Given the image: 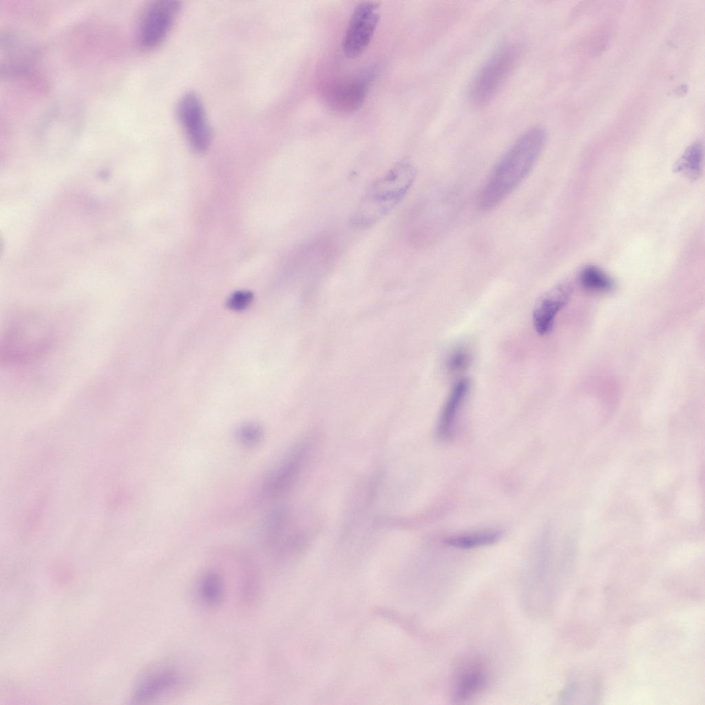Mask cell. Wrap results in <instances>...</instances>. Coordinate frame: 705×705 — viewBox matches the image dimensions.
<instances>
[{
	"label": "cell",
	"mask_w": 705,
	"mask_h": 705,
	"mask_svg": "<svg viewBox=\"0 0 705 705\" xmlns=\"http://www.w3.org/2000/svg\"><path fill=\"white\" fill-rule=\"evenodd\" d=\"M520 48L512 42L498 47L474 77L469 90L472 102L477 105L488 103L498 92L516 65Z\"/></svg>",
	"instance_id": "obj_4"
},
{
	"label": "cell",
	"mask_w": 705,
	"mask_h": 705,
	"mask_svg": "<svg viewBox=\"0 0 705 705\" xmlns=\"http://www.w3.org/2000/svg\"><path fill=\"white\" fill-rule=\"evenodd\" d=\"M547 140L545 129L536 125L525 131L492 169L478 198V206L488 211L505 200L530 173Z\"/></svg>",
	"instance_id": "obj_1"
},
{
	"label": "cell",
	"mask_w": 705,
	"mask_h": 705,
	"mask_svg": "<svg viewBox=\"0 0 705 705\" xmlns=\"http://www.w3.org/2000/svg\"><path fill=\"white\" fill-rule=\"evenodd\" d=\"M263 436L262 427L255 422H246L242 424L236 431L238 441L246 447H253L258 444Z\"/></svg>",
	"instance_id": "obj_19"
},
{
	"label": "cell",
	"mask_w": 705,
	"mask_h": 705,
	"mask_svg": "<svg viewBox=\"0 0 705 705\" xmlns=\"http://www.w3.org/2000/svg\"><path fill=\"white\" fill-rule=\"evenodd\" d=\"M198 594L206 606L217 607L225 599L226 587L222 575L215 570H207L200 577L198 582Z\"/></svg>",
	"instance_id": "obj_15"
},
{
	"label": "cell",
	"mask_w": 705,
	"mask_h": 705,
	"mask_svg": "<svg viewBox=\"0 0 705 705\" xmlns=\"http://www.w3.org/2000/svg\"><path fill=\"white\" fill-rule=\"evenodd\" d=\"M571 291L569 284L562 282L538 299L533 311L532 320L534 328L540 335H548L552 330L556 317L569 302Z\"/></svg>",
	"instance_id": "obj_10"
},
{
	"label": "cell",
	"mask_w": 705,
	"mask_h": 705,
	"mask_svg": "<svg viewBox=\"0 0 705 705\" xmlns=\"http://www.w3.org/2000/svg\"><path fill=\"white\" fill-rule=\"evenodd\" d=\"M487 684V676L483 665L471 662L460 669L454 687V699L458 702L468 700L479 694Z\"/></svg>",
	"instance_id": "obj_13"
},
{
	"label": "cell",
	"mask_w": 705,
	"mask_h": 705,
	"mask_svg": "<svg viewBox=\"0 0 705 705\" xmlns=\"http://www.w3.org/2000/svg\"><path fill=\"white\" fill-rule=\"evenodd\" d=\"M703 147L701 143L691 144L674 165V171L689 179L698 178L702 171Z\"/></svg>",
	"instance_id": "obj_16"
},
{
	"label": "cell",
	"mask_w": 705,
	"mask_h": 705,
	"mask_svg": "<svg viewBox=\"0 0 705 705\" xmlns=\"http://www.w3.org/2000/svg\"><path fill=\"white\" fill-rule=\"evenodd\" d=\"M189 671L175 660L162 662L149 671L138 685L135 698L149 701L181 693L190 681Z\"/></svg>",
	"instance_id": "obj_5"
},
{
	"label": "cell",
	"mask_w": 705,
	"mask_h": 705,
	"mask_svg": "<svg viewBox=\"0 0 705 705\" xmlns=\"http://www.w3.org/2000/svg\"><path fill=\"white\" fill-rule=\"evenodd\" d=\"M299 453L291 454L264 481L262 493L266 498H276L291 486L299 465Z\"/></svg>",
	"instance_id": "obj_14"
},
{
	"label": "cell",
	"mask_w": 705,
	"mask_h": 705,
	"mask_svg": "<svg viewBox=\"0 0 705 705\" xmlns=\"http://www.w3.org/2000/svg\"><path fill=\"white\" fill-rule=\"evenodd\" d=\"M180 8V2L175 0H156L151 3L138 25L140 45L150 49L160 44L169 32Z\"/></svg>",
	"instance_id": "obj_7"
},
{
	"label": "cell",
	"mask_w": 705,
	"mask_h": 705,
	"mask_svg": "<svg viewBox=\"0 0 705 705\" xmlns=\"http://www.w3.org/2000/svg\"><path fill=\"white\" fill-rule=\"evenodd\" d=\"M470 359V354L467 350L458 348L449 355L446 361V367L450 372H458L467 367Z\"/></svg>",
	"instance_id": "obj_20"
},
{
	"label": "cell",
	"mask_w": 705,
	"mask_h": 705,
	"mask_svg": "<svg viewBox=\"0 0 705 705\" xmlns=\"http://www.w3.org/2000/svg\"><path fill=\"white\" fill-rule=\"evenodd\" d=\"M177 114L191 148L197 153L207 150L212 131L198 96L191 92L185 94L179 101Z\"/></svg>",
	"instance_id": "obj_8"
},
{
	"label": "cell",
	"mask_w": 705,
	"mask_h": 705,
	"mask_svg": "<svg viewBox=\"0 0 705 705\" xmlns=\"http://www.w3.org/2000/svg\"><path fill=\"white\" fill-rule=\"evenodd\" d=\"M417 175L415 167L402 160L368 187L350 218L357 229L370 227L389 213L405 196Z\"/></svg>",
	"instance_id": "obj_2"
},
{
	"label": "cell",
	"mask_w": 705,
	"mask_h": 705,
	"mask_svg": "<svg viewBox=\"0 0 705 705\" xmlns=\"http://www.w3.org/2000/svg\"><path fill=\"white\" fill-rule=\"evenodd\" d=\"M253 294L248 291H238L233 293L228 299L227 306L233 311H242L251 302Z\"/></svg>",
	"instance_id": "obj_21"
},
{
	"label": "cell",
	"mask_w": 705,
	"mask_h": 705,
	"mask_svg": "<svg viewBox=\"0 0 705 705\" xmlns=\"http://www.w3.org/2000/svg\"><path fill=\"white\" fill-rule=\"evenodd\" d=\"M380 19L379 3L371 1L360 2L354 9L346 30L342 49L344 54L355 59L367 48Z\"/></svg>",
	"instance_id": "obj_6"
},
{
	"label": "cell",
	"mask_w": 705,
	"mask_h": 705,
	"mask_svg": "<svg viewBox=\"0 0 705 705\" xmlns=\"http://www.w3.org/2000/svg\"><path fill=\"white\" fill-rule=\"evenodd\" d=\"M470 381L463 377L458 379L452 387L441 410L437 433L443 439L451 436L460 408L469 392Z\"/></svg>",
	"instance_id": "obj_12"
},
{
	"label": "cell",
	"mask_w": 705,
	"mask_h": 705,
	"mask_svg": "<svg viewBox=\"0 0 705 705\" xmlns=\"http://www.w3.org/2000/svg\"><path fill=\"white\" fill-rule=\"evenodd\" d=\"M581 285L591 291L608 292L614 287L612 279L602 269L595 266L585 267L580 275Z\"/></svg>",
	"instance_id": "obj_18"
},
{
	"label": "cell",
	"mask_w": 705,
	"mask_h": 705,
	"mask_svg": "<svg viewBox=\"0 0 705 705\" xmlns=\"http://www.w3.org/2000/svg\"><path fill=\"white\" fill-rule=\"evenodd\" d=\"M52 329L41 317L28 315L12 322L1 343V362L20 364L43 354L52 341Z\"/></svg>",
	"instance_id": "obj_3"
},
{
	"label": "cell",
	"mask_w": 705,
	"mask_h": 705,
	"mask_svg": "<svg viewBox=\"0 0 705 705\" xmlns=\"http://www.w3.org/2000/svg\"><path fill=\"white\" fill-rule=\"evenodd\" d=\"M375 73V70L370 69L356 77L333 84L326 94L330 107L339 112H350L359 109L366 99Z\"/></svg>",
	"instance_id": "obj_9"
},
{
	"label": "cell",
	"mask_w": 705,
	"mask_h": 705,
	"mask_svg": "<svg viewBox=\"0 0 705 705\" xmlns=\"http://www.w3.org/2000/svg\"><path fill=\"white\" fill-rule=\"evenodd\" d=\"M501 534L496 530H483L448 538L445 543L459 549H472L493 544Z\"/></svg>",
	"instance_id": "obj_17"
},
{
	"label": "cell",
	"mask_w": 705,
	"mask_h": 705,
	"mask_svg": "<svg viewBox=\"0 0 705 705\" xmlns=\"http://www.w3.org/2000/svg\"><path fill=\"white\" fill-rule=\"evenodd\" d=\"M34 57L32 45L23 38L6 34L1 41V70L16 74L27 70Z\"/></svg>",
	"instance_id": "obj_11"
}]
</instances>
